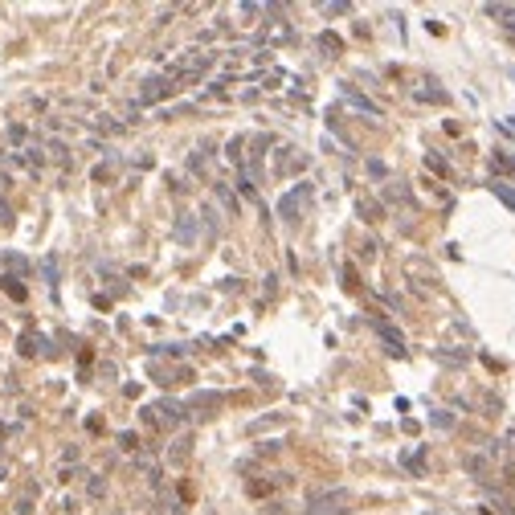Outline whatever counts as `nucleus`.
Segmentation results:
<instances>
[{"instance_id":"obj_16","label":"nucleus","mask_w":515,"mask_h":515,"mask_svg":"<svg viewBox=\"0 0 515 515\" xmlns=\"http://www.w3.org/2000/svg\"><path fill=\"white\" fill-rule=\"evenodd\" d=\"M176 237H180V242H193V221H188V217L180 221V229H176Z\"/></svg>"},{"instance_id":"obj_10","label":"nucleus","mask_w":515,"mask_h":515,"mask_svg":"<svg viewBox=\"0 0 515 515\" xmlns=\"http://www.w3.org/2000/svg\"><path fill=\"white\" fill-rule=\"evenodd\" d=\"M348 9H352L348 0H335V4H323V13H327V17H344Z\"/></svg>"},{"instance_id":"obj_15","label":"nucleus","mask_w":515,"mask_h":515,"mask_svg":"<svg viewBox=\"0 0 515 515\" xmlns=\"http://www.w3.org/2000/svg\"><path fill=\"white\" fill-rule=\"evenodd\" d=\"M319 45H323V50H340V37H335V33H323V37H319Z\"/></svg>"},{"instance_id":"obj_7","label":"nucleus","mask_w":515,"mask_h":515,"mask_svg":"<svg viewBox=\"0 0 515 515\" xmlns=\"http://www.w3.org/2000/svg\"><path fill=\"white\" fill-rule=\"evenodd\" d=\"M487 17H495L507 29H515V4H487Z\"/></svg>"},{"instance_id":"obj_14","label":"nucleus","mask_w":515,"mask_h":515,"mask_svg":"<svg viewBox=\"0 0 515 515\" xmlns=\"http://www.w3.org/2000/svg\"><path fill=\"white\" fill-rule=\"evenodd\" d=\"M425 164L433 168V172H442V176H446L450 168H446V160H442V156H425Z\"/></svg>"},{"instance_id":"obj_2","label":"nucleus","mask_w":515,"mask_h":515,"mask_svg":"<svg viewBox=\"0 0 515 515\" xmlns=\"http://www.w3.org/2000/svg\"><path fill=\"white\" fill-rule=\"evenodd\" d=\"M311 200V184H299V188H291L283 200H278V217H286V221H299L303 205Z\"/></svg>"},{"instance_id":"obj_12","label":"nucleus","mask_w":515,"mask_h":515,"mask_svg":"<svg viewBox=\"0 0 515 515\" xmlns=\"http://www.w3.org/2000/svg\"><path fill=\"white\" fill-rule=\"evenodd\" d=\"M430 421H433V425H438V430H450V425H454V417H450L446 409H438V413H433Z\"/></svg>"},{"instance_id":"obj_13","label":"nucleus","mask_w":515,"mask_h":515,"mask_svg":"<svg viewBox=\"0 0 515 515\" xmlns=\"http://www.w3.org/2000/svg\"><path fill=\"white\" fill-rule=\"evenodd\" d=\"M360 217H364V221H376L381 209H376V205H368V200H360Z\"/></svg>"},{"instance_id":"obj_1","label":"nucleus","mask_w":515,"mask_h":515,"mask_svg":"<svg viewBox=\"0 0 515 515\" xmlns=\"http://www.w3.org/2000/svg\"><path fill=\"white\" fill-rule=\"evenodd\" d=\"M344 503H348V491H327V495H315V499H311L303 515H344V511H340Z\"/></svg>"},{"instance_id":"obj_17","label":"nucleus","mask_w":515,"mask_h":515,"mask_svg":"<svg viewBox=\"0 0 515 515\" xmlns=\"http://www.w3.org/2000/svg\"><path fill=\"white\" fill-rule=\"evenodd\" d=\"M425 515H430V511H425Z\"/></svg>"},{"instance_id":"obj_3","label":"nucleus","mask_w":515,"mask_h":515,"mask_svg":"<svg viewBox=\"0 0 515 515\" xmlns=\"http://www.w3.org/2000/svg\"><path fill=\"white\" fill-rule=\"evenodd\" d=\"M344 99H348L352 107L360 111V115H368V119H381V115H384V111L376 107V102H372V99H364V94H360L356 86H348V82H344Z\"/></svg>"},{"instance_id":"obj_6","label":"nucleus","mask_w":515,"mask_h":515,"mask_svg":"<svg viewBox=\"0 0 515 515\" xmlns=\"http://www.w3.org/2000/svg\"><path fill=\"white\" fill-rule=\"evenodd\" d=\"M499 454H503V470L515 475V430L503 433V442H499Z\"/></svg>"},{"instance_id":"obj_9","label":"nucleus","mask_w":515,"mask_h":515,"mask_svg":"<svg viewBox=\"0 0 515 515\" xmlns=\"http://www.w3.org/2000/svg\"><path fill=\"white\" fill-rule=\"evenodd\" d=\"M491 164H495V172L515 176V156H511V151H495V156H491Z\"/></svg>"},{"instance_id":"obj_4","label":"nucleus","mask_w":515,"mask_h":515,"mask_svg":"<svg viewBox=\"0 0 515 515\" xmlns=\"http://www.w3.org/2000/svg\"><path fill=\"white\" fill-rule=\"evenodd\" d=\"M372 327H376V335H381L384 344H389V352H393V356H401V352H405V335H401L393 323H384V319H372Z\"/></svg>"},{"instance_id":"obj_5","label":"nucleus","mask_w":515,"mask_h":515,"mask_svg":"<svg viewBox=\"0 0 515 515\" xmlns=\"http://www.w3.org/2000/svg\"><path fill=\"white\" fill-rule=\"evenodd\" d=\"M172 90H176L172 78H156V82H148L143 90H139V102H160L164 94H172Z\"/></svg>"},{"instance_id":"obj_8","label":"nucleus","mask_w":515,"mask_h":515,"mask_svg":"<svg viewBox=\"0 0 515 515\" xmlns=\"http://www.w3.org/2000/svg\"><path fill=\"white\" fill-rule=\"evenodd\" d=\"M491 193H495L507 209H515V184H507V180H499V176H495V180H491Z\"/></svg>"},{"instance_id":"obj_11","label":"nucleus","mask_w":515,"mask_h":515,"mask_svg":"<svg viewBox=\"0 0 515 515\" xmlns=\"http://www.w3.org/2000/svg\"><path fill=\"white\" fill-rule=\"evenodd\" d=\"M401 462L409 466V470H413V475H421V446H417L413 454H405V458H401Z\"/></svg>"}]
</instances>
